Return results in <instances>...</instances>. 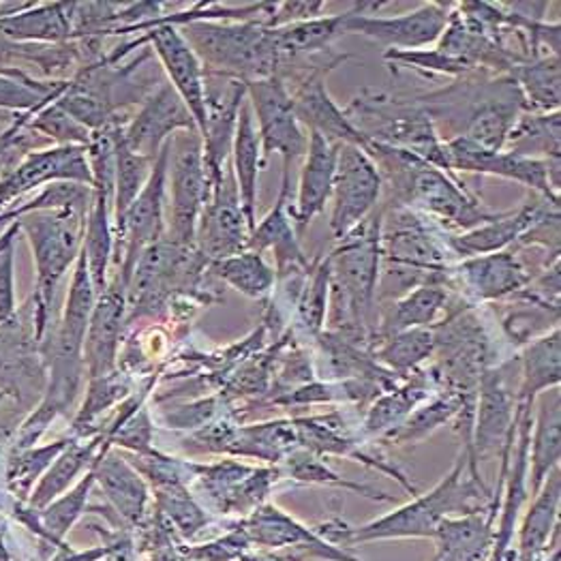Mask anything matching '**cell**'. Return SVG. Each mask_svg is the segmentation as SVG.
<instances>
[{"mask_svg": "<svg viewBox=\"0 0 561 561\" xmlns=\"http://www.w3.org/2000/svg\"><path fill=\"white\" fill-rule=\"evenodd\" d=\"M561 469L556 468L534 493V502L518 525L516 561H536L560 527Z\"/></svg>", "mask_w": 561, "mask_h": 561, "instance_id": "30", "label": "cell"}, {"mask_svg": "<svg viewBox=\"0 0 561 561\" xmlns=\"http://www.w3.org/2000/svg\"><path fill=\"white\" fill-rule=\"evenodd\" d=\"M294 450H298V437L294 421L260 422L251 426H238L226 453L280 466Z\"/></svg>", "mask_w": 561, "mask_h": 561, "instance_id": "34", "label": "cell"}, {"mask_svg": "<svg viewBox=\"0 0 561 561\" xmlns=\"http://www.w3.org/2000/svg\"><path fill=\"white\" fill-rule=\"evenodd\" d=\"M129 392V381L127 377L121 374L101 375L91 379V388H89V397L84 401V408L80 410L73 428L78 433H82L84 437L89 435V426L93 424L103 412H107L110 408H114L118 401H123Z\"/></svg>", "mask_w": 561, "mask_h": 561, "instance_id": "48", "label": "cell"}, {"mask_svg": "<svg viewBox=\"0 0 561 561\" xmlns=\"http://www.w3.org/2000/svg\"><path fill=\"white\" fill-rule=\"evenodd\" d=\"M168 181L172 187L168 238L183 247H195L197 224L213 191L199 131H179L170 138Z\"/></svg>", "mask_w": 561, "mask_h": 561, "instance_id": "7", "label": "cell"}, {"mask_svg": "<svg viewBox=\"0 0 561 561\" xmlns=\"http://www.w3.org/2000/svg\"><path fill=\"white\" fill-rule=\"evenodd\" d=\"M345 116L365 144L375 141L412 152L446 172L444 141L419 99L363 91L345 107Z\"/></svg>", "mask_w": 561, "mask_h": 561, "instance_id": "6", "label": "cell"}, {"mask_svg": "<svg viewBox=\"0 0 561 561\" xmlns=\"http://www.w3.org/2000/svg\"><path fill=\"white\" fill-rule=\"evenodd\" d=\"M179 131H199L183 99L163 80L148 94L123 129L125 146L148 161H157L161 148Z\"/></svg>", "mask_w": 561, "mask_h": 561, "instance_id": "18", "label": "cell"}, {"mask_svg": "<svg viewBox=\"0 0 561 561\" xmlns=\"http://www.w3.org/2000/svg\"><path fill=\"white\" fill-rule=\"evenodd\" d=\"M339 146L341 144L327 140L316 131H309V144L300 170L296 202L294 206H289V215L298 236L302 234L309 228V224L327 208L336 172Z\"/></svg>", "mask_w": 561, "mask_h": 561, "instance_id": "23", "label": "cell"}, {"mask_svg": "<svg viewBox=\"0 0 561 561\" xmlns=\"http://www.w3.org/2000/svg\"><path fill=\"white\" fill-rule=\"evenodd\" d=\"M24 125L33 134H42L49 140L56 141V146H84L89 148L93 131L82 127L78 121H73L65 110H60L54 103H47L39 110L24 112Z\"/></svg>", "mask_w": 561, "mask_h": 561, "instance_id": "46", "label": "cell"}, {"mask_svg": "<svg viewBox=\"0 0 561 561\" xmlns=\"http://www.w3.org/2000/svg\"><path fill=\"white\" fill-rule=\"evenodd\" d=\"M345 60L347 56H336L334 60L313 65L307 73L296 78V87L289 91V96L294 114L307 131H316L336 144H354L365 148V138L354 129L345 116V110L336 105L327 89L328 73Z\"/></svg>", "mask_w": 561, "mask_h": 561, "instance_id": "19", "label": "cell"}, {"mask_svg": "<svg viewBox=\"0 0 561 561\" xmlns=\"http://www.w3.org/2000/svg\"><path fill=\"white\" fill-rule=\"evenodd\" d=\"M330 260H316L296 298V324L311 336L324 332L330 305Z\"/></svg>", "mask_w": 561, "mask_h": 561, "instance_id": "43", "label": "cell"}, {"mask_svg": "<svg viewBox=\"0 0 561 561\" xmlns=\"http://www.w3.org/2000/svg\"><path fill=\"white\" fill-rule=\"evenodd\" d=\"M7 226H9V224H7V221H4V217H2V215H0V232H2V230H4V228H7Z\"/></svg>", "mask_w": 561, "mask_h": 561, "instance_id": "55", "label": "cell"}, {"mask_svg": "<svg viewBox=\"0 0 561 561\" xmlns=\"http://www.w3.org/2000/svg\"><path fill=\"white\" fill-rule=\"evenodd\" d=\"M435 392H437V383L433 379L431 369L408 375L403 383H397L394 388L386 390L375 399L363 421L360 435L386 437Z\"/></svg>", "mask_w": 561, "mask_h": 561, "instance_id": "29", "label": "cell"}, {"mask_svg": "<svg viewBox=\"0 0 561 561\" xmlns=\"http://www.w3.org/2000/svg\"><path fill=\"white\" fill-rule=\"evenodd\" d=\"M446 172H471L515 181L545 197H560V159L540 161L506 150H486L468 138L444 141Z\"/></svg>", "mask_w": 561, "mask_h": 561, "instance_id": "10", "label": "cell"}, {"mask_svg": "<svg viewBox=\"0 0 561 561\" xmlns=\"http://www.w3.org/2000/svg\"><path fill=\"white\" fill-rule=\"evenodd\" d=\"M4 399H7V394H4V392H0V405H2V401H4Z\"/></svg>", "mask_w": 561, "mask_h": 561, "instance_id": "56", "label": "cell"}, {"mask_svg": "<svg viewBox=\"0 0 561 561\" xmlns=\"http://www.w3.org/2000/svg\"><path fill=\"white\" fill-rule=\"evenodd\" d=\"M101 442H105V437H96L91 444H78L76 439H71V444L56 457L54 466L47 469L46 478H42L33 502L37 506H46L54 497H58L73 480L76 476L87 468L93 466L96 459V448L101 446Z\"/></svg>", "mask_w": 561, "mask_h": 561, "instance_id": "44", "label": "cell"}, {"mask_svg": "<svg viewBox=\"0 0 561 561\" xmlns=\"http://www.w3.org/2000/svg\"><path fill=\"white\" fill-rule=\"evenodd\" d=\"M280 473L302 482V484H318V486H332V489H341V491H352L356 495H363L367 500L374 502H394L392 495H386L381 491H377L369 484H358L352 482L347 478H341L339 473H334L332 469L328 468L327 461L322 457H316L302 448L294 450L283 463L279 466Z\"/></svg>", "mask_w": 561, "mask_h": 561, "instance_id": "42", "label": "cell"}, {"mask_svg": "<svg viewBox=\"0 0 561 561\" xmlns=\"http://www.w3.org/2000/svg\"><path fill=\"white\" fill-rule=\"evenodd\" d=\"M520 383L516 388V410L534 412L536 399L561 381V332L560 327L547 330L531 339L520 354Z\"/></svg>", "mask_w": 561, "mask_h": 561, "instance_id": "25", "label": "cell"}, {"mask_svg": "<svg viewBox=\"0 0 561 561\" xmlns=\"http://www.w3.org/2000/svg\"><path fill=\"white\" fill-rule=\"evenodd\" d=\"M374 358L390 374L397 377L419 371L424 360L433 358L435 354V332L431 328H414L403 330L397 334H390L386 339H379L374 345Z\"/></svg>", "mask_w": 561, "mask_h": 561, "instance_id": "39", "label": "cell"}, {"mask_svg": "<svg viewBox=\"0 0 561 561\" xmlns=\"http://www.w3.org/2000/svg\"><path fill=\"white\" fill-rule=\"evenodd\" d=\"M170 140L152 163L146 185L125 215L121 230L114 234V264L118 275L129 285L141 253L165 238V193H168Z\"/></svg>", "mask_w": 561, "mask_h": 561, "instance_id": "8", "label": "cell"}, {"mask_svg": "<svg viewBox=\"0 0 561 561\" xmlns=\"http://www.w3.org/2000/svg\"><path fill=\"white\" fill-rule=\"evenodd\" d=\"M20 221L9 224L0 232V327L18 318L15 305V238Z\"/></svg>", "mask_w": 561, "mask_h": 561, "instance_id": "49", "label": "cell"}, {"mask_svg": "<svg viewBox=\"0 0 561 561\" xmlns=\"http://www.w3.org/2000/svg\"><path fill=\"white\" fill-rule=\"evenodd\" d=\"M383 188L381 174L363 146L341 144L332 183L330 230L336 240L360 226L377 206Z\"/></svg>", "mask_w": 561, "mask_h": 561, "instance_id": "12", "label": "cell"}, {"mask_svg": "<svg viewBox=\"0 0 561 561\" xmlns=\"http://www.w3.org/2000/svg\"><path fill=\"white\" fill-rule=\"evenodd\" d=\"M531 280L529 271L511 251L461 260L453 264L448 275L450 287L461 289L469 302H493L518 296Z\"/></svg>", "mask_w": 561, "mask_h": 561, "instance_id": "20", "label": "cell"}, {"mask_svg": "<svg viewBox=\"0 0 561 561\" xmlns=\"http://www.w3.org/2000/svg\"><path fill=\"white\" fill-rule=\"evenodd\" d=\"M0 35L22 44H67L73 39V4H37L0 18Z\"/></svg>", "mask_w": 561, "mask_h": 561, "instance_id": "31", "label": "cell"}, {"mask_svg": "<svg viewBox=\"0 0 561 561\" xmlns=\"http://www.w3.org/2000/svg\"><path fill=\"white\" fill-rule=\"evenodd\" d=\"M476 513L500 515V504L491 500V493L482 480L469 476L468 463L461 453L453 471L444 476L428 493L416 495L412 502L399 506L390 515L374 518L360 527H352L341 518H330L318 525L316 531L328 542L347 549L379 540L433 538L442 518Z\"/></svg>", "mask_w": 561, "mask_h": 561, "instance_id": "1", "label": "cell"}, {"mask_svg": "<svg viewBox=\"0 0 561 561\" xmlns=\"http://www.w3.org/2000/svg\"><path fill=\"white\" fill-rule=\"evenodd\" d=\"M152 163L154 161H148L140 154L131 152L125 146L123 134H121L118 148H116V185H114V217H112L114 234L121 230L127 210L131 208V204L136 202V197L146 185Z\"/></svg>", "mask_w": 561, "mask_h": 561, "instance_id": "45", "label": "cell"}, {"mask_svg": "<svg viewBox=\"0 0 561 561\" xmlns=\"http://www.w3.org/2000/svg\"><path fill=\"white\" fill-rule=\"evenodd\" d=\"M461 414L476 416V401H466L455 392L437 390L431 399L421 403L405 421L401 422L394 431L386 435L388 442L403 446V444H416L424 437H428L433 431H437L444 422L455 421Z\"/></svg>", "mask_w": 561, "mask_h": 561, "instance_id": "37", "label": "cell"}, {"mask_svg": "<svg viewBox=\"0 0 561 561\" xmlns=\"http://www.w3.org/2000/svg\"><path fill=\"white\" fill-rule=\"evenodd\" d=\"M244 534L249 536L251 547L264 549V551H277L287 547H300V545H324L327 538H322L316 527L302 525L298 518L280 511L277 504H264L251 515L240 520Z\"/></svg>", "mask_w": 561, "mask_h": 561, "instance_id": "32", "label": "cell"}, {"mask_svg": "<svg viewBox=\"0 0 561 561\" xmlns=\"http://www.w3.org/2000/svg\"><path fill=\"white\" fill-rule=\"evenodd\" d=\"M181 561H195V560H188V558H185V560H181Z\"/></svg>", "mask_w": 561, "mask_h": 561, "instance_id": "57", "label": "cell"}, {"mask_svg": "<svg viewBox=\"0 0 561 561\" xmlns=\"http://www.w3.org/2000/svg\"><path fill=\"white\" fill-rule=\"evenodd\" d=\"M365 150L371 154L383 185H388L397 199L394 206H405L428 217V221L446 230V234L469 232L500 215L486 210L480 199L471 195L463 183L448 176V172L412 152L375 141H367Z\"/></svg>", "mask_w": 561, "mask_h": 561, "instance_id": "2", "label": "cell"}, {"mask_svg": "<svg viewBox=\"0 0 561 561\" xmlns=\"http://www.w3.org/2000/svg\"><path fill=\"white\" fill-rule=\"evenodd\" d=\"M67 84L69 80H35L20 67L0 73V118L4 112L22 114L54 103Z\"/></svg>", "mask_w": 561, "mask_h": 561, "instance_id": "41", "label": "cell"}, {"mask_svg": "<svg viewBox=\"0 0 561 561\" xmlns=\"http://www.w3.org/2000/svg\"><path fill=\"white\" fill-rule=\"evenodd\" d=\"M504 150L540 161L561 159L560 112H523L506 138Z\"/></svg>", "mask_w": 561, "mask_h": 561, "instance_id": "38", "label": "cell"}, {"mask_svg": "<svg viewBox=\"0 0 561 561\" xmlns=\"http://www.w3.org/2000/svg\"><path fill=\"white\" fill-rule=\"evenodd\" d=\"M249 224L236 185L234 170L228 161L221 179L213 185L210 197L202 210L195 247L208 260L217 262L249 249Z\"/></svg>", "mask_w": 561, "mask_h": 561, "instance_id": "14", "label": "cell"}, {"mask_svg": "<svg viewBox=\"0 0 561 561\" xmlns=\"http://www.w3.org/2000/svg\"><path fill=\"white\" fill-rule=\"evenodd\" d=\"M536 561H560V527L556 529L549 549L538 558Z\"/></svg>", "mask_w": 561, "mask_h": 561, "instance_id": "52", "label": "cell"}, {"mask_svg": "<svg viewBox=\"0 0 561 561\" xmlns=\"http://www.w3.org/2000/svg\"><path fill=\"white\" fill-rule=\"evenodd\" d=\"M94 463H96V459H94ZM94 463L91 466V471L62 500H58L54 506H49V511L46 513V525L51 538L67 534L71 529V525L78 520V516L84 513L89 493L94 484Z\"/></svg>", "mask_w": 561, "mask_h": 561, "instance_id": "50", "label": "cell"}, {"mask_svg": "<svg viewBox=\"0 0 561 561\" xmlns=\"http://www.w3.org/2000/svg\"><path fill=\"white\" fill-rule=\"evenodd\" d=\"M379 7L377 2L354 4L345 18V35H360L388 49L412 51L439 42L455 4L424 2L419 9L394 18H375V13H367Z\"/></svg>", "mask_w": 561, "mask_h": 561, "instance_id": "9", "label": "cell"}, {"mask_svg": "<svg viewBox=\"0 0 561 561\" xmlns=\"http://www.w3.org/2000/svg\"><path fill=\"white\" fill-rule=\"evenodd\" d=\"M495 513L446 516L439 520L431 540H435L439 561H486L493 536H495Z\"/></svg>", "mask_w": 561, "mask_h": 561, "instance_id": "28", "label": "cell"}, {"mask_svg": "<svg viewBox=\"0 0 561 561\" xmlns=\"http://www.w3.org/2000/svg\"><path fill=\"white\" fill-rule=\"evenodd\" d=\"M448 289V280L431 279L394 298L388 307L381 309V318L375 327L374 345L379 339L403 330L435 327L439 316L446 313Z\"/></svg>", "mask_w": 561, "mask_h": 561, "instance_id": "24", "label": "cell"}, {"mask_svg": "<svg viewBox=\"0 0 561 561\" xmlns=\"http://www.w3.org/2000/svg\"><path fill=\"white\" fill-rule=\"evenodd\" d=\"M383 215L381 224V273L379 285L381 298L403 296L424 280H448L453 268V251L446 236L437 234L433 224L405 208L394 206ZM450 285V283H448Z\"/></svg>", "mask_w": 561, "mask_h": 561, "instance_id": "3", "label": "cell"}, {"mask_svg": "<svg viewBox=\"0 0 561 561\" xmlns=\"http://www.w3.org/2000/svg\"><path fill=\"white\" fill-rule=\"evenodd\" d=\"M508 367L486 369L476 399V416L471 433V463L478 469L480 459L500 453L515 442L516 394L508 383Z\"/></svg>", "mask_w": 561, "mask_h": 561, "instance_id": "16", "label": "cell"}, {"mask_svg": "<svg viewBox=\"0 0 561 561\" xmlns=\"http://www.w3.org/2000/svg\"><path fill=\"white\" fill-rule=\"evenodd\" d=\"M35 332V305L18 311V318L0 327V392L18 399L20 405H31L42 392L46 375Z\"/></svg>", "mask_w": 561, "mask_h": 561, "instance_id": "13", "label": "cell"}, {"mask_svg": "<svg viewBox=\"0 0 561 561\" xmlns=\"http://www.w3.org/2000/svg\"><path fill=\"white\" fill-rule=\"evenodd\" d=\"M89 210L82 208H58L35 210L20 217V232H24L35 260L37 283L31 296L35 305V332L39 347L44 345L54 294L65 273L80 257L84 242V226Z\"/></svg>", "mask_w": 561, "mask_h": 561, "instance_id": "5", "label": "cell"}, {"mask_svg": "<svg viewBox=\"0 0 561 561\" xmlns=\"http://www.w3.org/2000/svg\"><path fill=\"white\" fill-rule=\"evenodd\" d=\"M247 101L257 118V134L264 159L273 152L283 159V181H289L291 163L307 152L309 134H305L291 105L289 89L280 78L247 82Z\"/></svg>", "mask_w": 561, "mask_h": 561, "instance_id": "11", "label": "cell"}, {"mask_svg": "<svg viewBox=\"0 0 561 561\" xmlns=\"http://www.w3.org/2000/svg\"><path fill=\"white\" fill-rule=\"evenodd\" d=\"M210 73L247 82L279 78L280 58L273 28L262 22L195 20L179 26Z\"/></svg>", "mask_w": 561, "mask_h": 561, "instance_id": "4", "label": "cell"}, {"mask_svg": "<svg viewBox=\"0 0 561 561\" xmlns=\"http://www.w3.org/2000/svg\"><path fill=\"white\" fill-rule=\"evenodd\" d=\"M431 561H439V560H437V558H433V560H431Z\"/></svg>", "mask_w": 561, "mask_h": 561, "instance_id": "58", "label": "cell"}, {"mask_svg": "<svg viewBox=\"0 0 561 561\" xmlns=\"http://www.w3.org/2000/svg\"><path fill=\"white\" fill-rule=\"evenodd\" d=\"M508 76L515 78L527 112H560V54H538L523 58Z\"/></svg>", "mask_w": 561, "mask_h": 561, "instance_id": "36", "label": "cell"}, {"mask_svg": "<svg viewBox=\"0 0 561 561\" xmlns=\"http://www.w3.org/2000/svg\"><path fill=\"white\" fill-rule=\"evenodd\" d=\"M141 31L144 44L152 47V54L161 60L168 82L187 105L202 136L206 127V71L202 60L179 26L148 22Z\"/></svg>", "mask_w": 561, "mask_h": 561, "instance_id": "17", "label": "cell"}, {"mask_svg": "<svg viewBox=\"0 0 561 561\" xmlns=\"http://www.w3.org/2000/svg\"><path fill=\"white\" fill-rule=\"evenodd\" d=\"M251 549L253 547L249 542V536L244 534L242 525H238L228 536H224L215 542L187 549L185 558L195 561H240V558L247 556Z\"/></svg>", "mask_w": 561, "mask_h": 561, "instance_id": "51", "label": "cell"}, {"mask_svg": "<svg viewBox=\"0 0 561 561\" xmlns=\"http://www.w3.org/2000/svg\"><path fill=\"white\" fill-rule=\"evenodd\" d=\"M556 202H560V197H545L540 193H534V197L527 199L518 210L500 213L493 221L463 234H446V242L453 255L461 260L506 251V247H511L525 234L536 224V219Z\"/></svg>", "mask_w": 561, "mask_h": 561, "instance_id": "22", "label": "cell"}, {"mask_svg": "<svg viewBox=\"0 0 561 561\" xmlns=\"http://www.w3.org/2000/svg\"><path fill=\"white\" fill-rule=\"evenodd\" d=\"M240 561H257L255 558H253V553H247V556H242L240 558Z\"/></svg>", "mask_w": 561, "mask_h": 561, "instance_id": "54", "label": "cell"}, {"mask_svg": "<svg viewBox=\"0 0 561 561\" xmlns=\"http://www.w3.org/2000/svg\"><path fill=\"white\" fill-rule=\"evenodd\" d=\"M208 271L217 279L228 283L242 296L253 298V300L266 298L277 285L275 268L266 262L264 253L253 251V249L240 251L236 255L217 260V262H210Z\"/></svg>", "mask_w": 561, "mask_h": 561, "instance_id": "40", "label": "cell"}, {"mask_svg": "<svg viewBox=\"0 0 561 561\" xmlns=\"http://www.w3.org/2000/svg\"><path fill=\"white\" fill-rule=\"evenodd\" d=\"M127 313V283L116 273L99 294L84 339V367L89 377L112 374Z\"/></svg>", "mask_w": 561, "mask_h": 561, "instance_id": "21", "label": "cell"}, {"mask_svg": "<svg viewBox=\"0 0 561 561\" xmlns=\"http://www.w3.org/2000/svg\"><path fill=\"white\" fill-rule=\"evenodd\" d=\"M536 414H531L529 435V468H527V491L531 495L542 486L547 476L561 461V394L560 388L545 392L536 399Z\"/></svg>", "mask_w": 561, "mask_h": 561, "instance_id": "26", "label": "cell"}, {"mask_svg": "<svg viewBox=\"0 0 561 561\" xmlns=\"http://www.w3.org/2000/svg\"><path fill=\"white\" fill-rule=\"evenodd\" d=\"M94 480L101 484L118 515L125 516L131 523L140 520L148 502V489L138 469L127 463L121 455L105 453L96 457Z\"/></svg>", "mask_w": 561, "mask_h": 561, "instance_id": "33", "label": "cell"}, {"mask_svg": "<svg viewBox=\"0 0 561 561\" xmlns=\"http://www.w3.org/2000/svg\"><path fill=\"white\" fill-rule=\"evenodd\" d=\"M345 18H347V11H343L339 15H328V18L322 15V18L273 28L275 46H277L280 58L279 76L283 67H287L289 62L291 65L300 62L307 56L327 49L334 39L343 37L345 35Z\"/></svg>", "mask_w": 561, "mask_h": 561, "instance_id": "35", "label": "cell"}, {"mask_svg": "<svg viewBox=\"0 0 561 561\" xmlns=\"http://www.w3.org/2000/svg\"><path fill=\"white\" fill-rule=\"evenodd\" d=\"M49 183H80L93 187V172L84 146H54L28 152L0 179V215L28 191Z\"/></svg>", "mask_w": 561, "mask_h": 561, "instance_id": "15", "label": "cell"}, {"mask_svg": "<svg viewBox=\"0 0 561 561\" xmlns=\"http://www.w3.org/2000/svg\"><path fill=\"white\" fill-rule=\"evenodd\" d=\"M232 170H234L236 185L242 202V213L249 224V232L257 226V183H260V168L264 163L262 141L255 127V116L244 99L238 112L234 141H232Z\"/></svg>", "mask_w": 561, "mask_h": 561, "instance_id": "27", "label": "cell"}, {"mask_svg": "<svg viewBox=\"0 0 561 561\" xmlns=\"http://www.w3.org/2000/svg\"><path fill=\"white\" fill-rule=\"evenodd\" d=\"M11 435H13V421H0V459H2V453H4Z\"/></svg>", "mask_w": 561, "mask_h": 561, "instance_id": "53", "label": "cell"}, {"mask_svg": "<svg viewBox=\"0 0 561 561\" xmlns=\"http://www.w3.org/2000/svg\"><path fill=\"white\" fill-rule=\"evenodd\" d=\"M71 444V439H58L54 444H47L44 448H26V450H13L9 466H7V482L15 493H22L20 497H26L31 484L42 476L44 469L56 461V457Z\"/></svg>", "mask_w": 561, "mask_h": 561, "instance_id": "47", "label": "cell"}]
</instances>
